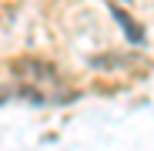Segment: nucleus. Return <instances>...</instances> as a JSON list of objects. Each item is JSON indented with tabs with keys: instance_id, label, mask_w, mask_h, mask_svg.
<instances>
[{
	"instance_id": "nucleus-1",
	"label": "nucleus",
	"mask_w": 154,
	"mask_h": 151,
	"mask_svg": "<svg viewBox=\"0 0 154 151\" xmlns=\"http://www.w3.org/2000/svg\"><path fill=\"white\" fill-rule=\"evenodd\" d=\"M114 17H117V20L124 24V30H131V40H134V44H137V40L144 37V34H141V27H134V24H131V20H127V17H124L121 10H114Z\"/></svg>"
},
{
	"instance_id": "nucleus-2",
	"label": "nucleus",
	"mask_w": 154,
	"mask_h": 151,
	"mask_svg": "<svg viewBox=\"0 0 154 151\" xmlns=\"http://www.w3.org/2000/svg\"><path fill=\"white\" fill-rule=\"evenodd\" d=\"M4 101H7V91H4V87H0V104H4Z\"/></svg>"
}]
</instances>
